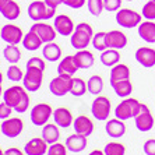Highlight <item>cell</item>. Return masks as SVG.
Listing matches in <instances>:
<instances>
[{"label":"cell","instance_id":"e575fe53","mask_svg":"<svg viewBox=\"0 0 155 155\" xmlns=\"http://www.w3.org/2000/svg\"><path fill=\"white\" fill-rule=\"evenodd\" d=\"M104 152L105 155H124L126 154V147L120 143L113 141V143H108L105 145Z\"/></svg>","mask_w":155,"mask_h":155},{"label":"cell","instance_id":"db71d44e","mask_svg":"<svg viewBox=\"0 0 155 155\" xmlns=\"http://www.w3.org/2000/svg\"><path fill=\"white\" fill-rule=\"evenodd\" d=\"M2 2H3V0H0V3H2Z\"/></svg>","mask_w":155,"mask_h":155},{"label":"cell","instance_id":"5bb4252c","mask_svg":"<svg viewBox=\"0 0 155 155\" xmlns=\"http://www.w3.org/2000/svg\"><path fill=\"white\" fill-rule=\"evenodd\" d=\"M31 29L34 32H36V35L42 39L43 43L53 42L54 38H56V34H58L54 27L49 25V24H43V22H39V21H36V24H32Z\"/></svg>","mask_w":155,"mask_h":155},{"label":"cell","instance_id":"8fae6325","mask_svg":"<svg viewBox=\"0 0 155 155\" xmlns=\"http://www.w3.org/2000/svg\"><path fill=\"white\" fill-rule=\"evenodd\" d=\"M0 38L4 42H7L8 45H18L24 38V34L20 27L14 25V24H6L0 29Z\"/></svg>","mask_w":155,"mask_h":155},{"label":"cell","instance_id":"ac0fdd59","mask_svg":"<svg viewBox=\"0 0 155 155\" xmlns=\"http://www.w3.org/2000/svg\"><path fill=\"white\" fill-rule=\"evenodd\" d=\"M73 127H74V131L78 134H83L85 137L91 136L92 131H94V123L90 117L81 115V116H77L74 122H73Z\"/></svg>","mask_w":155,"mask_h":155},{"label":"cell","instance_id":"7dc6e473","mask_svg":"<svg viewBox=\"0 0 155 155\" xmlns=\"http://www.w3.org/2000/svg\"><path fill=\"white\" fill-rule=\"evenodd\" d=\"M4 155H24V154H22L18 148L11 147V148H8L7 151H4Z\"/></svg>","mask_w":155,"mask_h":155},{"label":"cell","instance_id":"6da1fadb","mask_svg":"<svg viewBox=\"0 0 155 155\" xmlns=\"http://www.w3.org/2000/svg\"><path fill=\"white\" fill-rule=\"evenodd\" d=\"M3 99L7 105H10L17 113H24L29 106V97L25 88L22 87H10L4 91Z\"/></svg>","mask_w":155,"mask_h":155},{"label":"cell","instance_id":"7bdbcfd3","mask_svg":"<svg viewBox=\"0 0 155 155\" xmlns=\"http://www.w3.org/2000/svg\"><path fill=\"white\" fill-rule=\"evenodd\" d=\"M27 67H38V69L45 70V61L41 58H31L27 61Z\"/></svg>","mask_w":155,"mask_h":155},{"label":"cell","instance_id":"f6af8a7d","mask_svg":"<svg viewBox=\"0 0 155 155\" xmlns=\"http://www.w3.org/2000/svg\"><path fill=\"white\" fill-rule=\"evenodd\" d=\"M85 3L87 0H63V4H66V6H69L71 8H81Z\"/></svg>","mask_w":155,"mask_h":155},{"label":"cell","instance_id":"7402d4cb","mask_svg":"<svg viewBox=\"0 0 155 155\" xmlns=\"http://www.w3.org/2000/svg\"><path fill=\"white\" fill-rule=\"evenodd\" d=\"M78 69V66H77L76 60H74V56H66L60 60L58 66V73L60 76H70L73 77L76 74V71Z\"/></svg>","mask_w":155,"mask_h":155},{"label":"cell","instance_id":"3957f363","mask_svg":"<svg viewBox=\"0 0 155 155\" xmlns=\"http://www.w3.org/2000/svg\"><path fill=\"white\" fill-rule=\"evenodd\" d=\"M140 108H141V104L137 99L126 98L115 108V116L117 119L124 122V120H129L131 117H136V115L140 112Z\"/></svg>","mask_w":155,"mask_h":155},{"label":"cell","instance_id":"9c48e42d","mask_svg":"<svg viewBox=\"0 0 155 155\" xmlns=\"http://www.w3.org/2000/svg\"><path fill=\"white\" fill-rule=\"evenodd\" d=\"M52 115H53V110H52L51 105L38 104L31 110V122L35 126H43V124L48 123V120L51 119Z\"/></svg>","mask_w":155,"mask_h":155},{"label":"cell","instance_id":"c3c4849f","mask_svg":"<svg viewBox=\"0 0 155 155\" xmlns=\"http://www.w3.org/2000/svg\"><path fill=\"white\" fill-rule=\"evenodd\" d=\"M88 155H105L104 151H99V150H94V151H91Z\"/></svg>","mask_w":155,"mask_h":155},{"label":"cell","instance_id":"f1b7e54d","mask_svg":"<svg viewBox=\"0 0 155 155\" xmlns=\"http://www.w3.org/2000/svg\"><path fill=\"white\" fill-rule=\"evenodd\" d=\"M42 39L36 35V32H34L32 29H29V32L27 35H24L22 38V46L25 48L27 51H38L42 46Z\"/></svg>","mask_w":155,"mask_h":155},{"label":"cell","instance_id":"d4e9b609","mask_svg":"<svg viewBox=\"0 0 155 155\" xmlns=\"http://www.w3.org/2000/svg\"><path fill=\"white\" fill-rule=\"evenodd\" d=\"M138 35L145 42L155 43V22L150 21V20L141 22L140 25H138Z\"/></svg>","mask_w":155,"mask_h":155},{"label":"cell","instance_id":"816d5d0a","mask_svg":"<svg viewBox=\"0 0 155 155\" xmlns=\"http://www.w3.org/2000/svg\"><path fill=\"white\" fill-rule=\"evenodd\" d=\"M2 91L3 90H2V84H0V95H2Z\"/></svg>","mask_w":155,"mask_h":155},{"label":"cell","instance_id":"681fc988","mask_svg":"<svg viewBox=\"0 0 155 155\" xmlns=\"http://www.w3.org/2000/svg\"><path fill=\"white\" fill-rule=\"evenodd\" d=\"M2 81H3V74H2V71H0V84H2Z\"/></svg>","mask_w":155,"mask_h":155},{"label":"cell","instance_id":"484cf974","mask_svg":"<svg viewBox=\"0 0 155 155\" xmlns=\"http://www.w3.org/2000/svg\"><path fill=\"white\" fill-rule=\"evenodd\" d=\"M115 91V94L120 98H129V95L133 92V84L129 78L127 80H120V81H116V83L110 84Z\"/></svg>","mask_w":155,"mask_h":155},{"label":"cell","instance_id":"f35d334b","mask_svg":"<svg viewBox=\"0 0 155 155\" xmlns=\"http://www.w3.org/2000/svg\"><path fill=\"white\" fill-rule=\"evenodd\" d=\"M88 10L92 15H101L104 8V0H88Z\"/></svg>","mask_w":155,"mask_h":155},{"label":"cell","instance_id":"e0dca14e","mask_svg":"<svg viewBox=\"0 0 155 155\" xmlns=\"http://www.w3.org/2000/svg\"><path fill=\"white\" fill-rule=\"evenodd\" d=\"M0 13L4 18H7L10 21H14L20 17V6L17 4L15 0H3L0 3Z\"/></svg>","mask_w":155,"mask_h":155},{"label":"cell","instance_id":"30bf717a","mask_svg":"<svg viewBox=\"0 0 155 155\" xmlns=\"http://www.w3.org/2000/svg\"><path fill=\"white\" fill-rule=\"evenodd\" d=\"M71 81L73 77L70 76H60L54 77L53 80L49 84V90L54 97H64L66 94L70 92V88H71Z\"/></svg>","mask_w":155,"mask_h":155},{"label":"cell","instance_id":"4dcf8cb0","mask_svg":"<svg viewBox=\"0 0 155 155\" xmlns=\"http://www.w3.org/2000/svg\"><path fill=\"white\" fill-rule=\"evenodd\" d=\"M42 138L46 141L48 144H54L58 143L60 138V133H59L58 124H45L42 130Z\"/></svg>","mask_w":155,"mask_h":155},{"label":"cell","instance_id":"1f68e13d","mask_svg":"<svg viewBox=\"0 0 155 155\" xmlns=\"http://www.w3.org/2000/svg\"><path fill=\"white\" fill-rule=\"evenodd\" d=\"M87 88H88V92L94 95H99L104 90V80L101 76H91L88 78V83H87Z\"/></svg>","mask_w":155,"mask_h":155},{"label":"cell","instance_id":"2e32d148","mask_svg":"<svg viewBox=\"0 0 155 155\" xmlns=\"http://www.w3.org/2000/svg\"><path fill=\"white\" fill-rule=\"evenodd\" d=\"M106 45L110 49H123L127 46V36L126 34H123L122 31L117 29H112L106 32Z\"/></svg>","mask_w":155,"mask_h":155},{"label":"cell","instance_id":"4fadbf2b","mask_svg":"<svg viewBox=\"0 0 155 155\" xmlns=\"http://www.w3.org/2000/svg\"><path fill=\"white\" fill-rule=\"evenodd\" d=\"M54 29L59 35H63V36H69L74 32V22L73 20L66 14H59L54 17V24H53Z\"/></svg>","mask_w":155,"mask_h":155},{"label":"cell","instance_id":"277c9868","mask_svg":"<svg viewBox=\"0 0 155 155\" xmlns=\"http://www.w3.org/2000/svg\"><path fill=\"white\" fill-rule=\"evenodd\" d=\"M56 13V8L49 7L45 2L36 0L28 6V15L34 21H42V20H51Z\"/></svg>","mask_w":155,"mask_h":155},{"label":"cell","instance_id":"d590c367","mask_svg":"<svg viewBox=\"0 0 155 155\" xmlns=\"http://www.w3.org/2000/svg\"><path fill=\"white\" fill-rule=\"evenodd\" d=\"M92 46L99 52H104L108 49V45H106V32H97L92 36Z\"/></svg>","mask_w":155,"mask_h":155},{"label":"cell","instance_id":"d6a6232c","mask_svg":"<svg viewBox=\"0 0 155 155\" xmlns=\"http://www.w3.org/2000/svg\"><path fill=\"white\" fill-rule=\"evenodd\" d=\"M87 91H88V88H87L85 81H84L83 78H78V77H73L70 94H71L73 97H83Z\"/></svg>","mask_w":155,"mask_h":155},{"label":"cell","instance_id":"7a4b0ae2","mask_svg":"<svg viewBox=\"0 0 155 155\" xmlns=\"http://www.w3.org/2000/svg\"><path fill=\"white\" fill-rule=\"evenodd\" d=\"M92 36H94V29L90 24L87 22H80L74 28V32L70 35V42L71 46L76 51L87 49L88 45L92 42Z\"/></svg>","mask_w":155,"mask_h":155},{"label":"cell","instance_id":"60d3db41","mask_svg":"<svg viewBox=\"0 0 155 155\" xmlns=\"http://www.w3.org/2000/svg\"><path fill=\"white\" fill-rule=\"evenodd\" d=\"M122 7V0H104V8L109 13L120 10Z\"/></svg>","mask_w":155,"mask_h":155},{"label":"cell","instance_id":"83f0119b","mask_svg":"<svg viewBox=\"0 0 155 155\" xmlns=\"http://www.w3.org/2000/svg\"><path fill=\"white\" fill-rule=\"evenodd\" d=\"M130 78V69L129 66L123 64V63H117L116 66H113L110 70V84L120 81V80H127Z\"/></svg>","mask_w":155,"mask_h":155},{"label":"cell","instance_id":"603a6c76","mask_svg":"<svg viewBox=\"0 0 155 155\" xmlns=\"http://www.w3.org/2000/svg\"><path fill=\"white\" fill-rule=\"evenodd\" d=\"M53 119H54V123L58 126L63 127V129H67L73 124L74 119H73V115L67 108H58L54 109L53 112Z\"/></svg>","mask_w":155,"mask_h":155},{"label":"cell","instance_id":"5b68a950","mask_svg":"<svg viewBox=\"0 0 155 155\" xmlns=\"http://www.w3.org/2000/svg\"><path fill=\"white\" fill-rule=\"evenodd\" d=\"M43 71L45 70L38 69V67H27V73L24 74L22 78V84L27 91L35 92L41 88L43 80Z\"/></svg>","mask_w":155,"mask_h":155},{"label":"cell","instance_id":"f907efd6","mask_svg":"<svg viewBox=\"0 0 155 155\" xmlns=\"http://www.w3.org/2000/svg\"><path fill=\"white\" fill-rule=\"evenodd\" d=\"M0 155H4V152L2 151V148H0Z\"/></svg>","mask_w":155,"mask_h":155},{"label":"cell","instance_id":"44dd1931","mask_svg":"<svg viewBox=\"0 0 155 155\" xmlns=\"http://www.w3.org/2000/svg\"><path fill=\"white\" fill-rule=\"evenodd\" d=\"M66 147L71 152H81L87 147V137L83 134H71L66 138Z\"/></svg>","mask_w":155,"mask_h":155},{"label":"cell","instance_id":"ee69618b","mask_svg":"<svg viewBox=\"0 0 155 155\" xmlns=\"http://www.w3.org/2000/svg\"><path fill=\"white\" fill-rule=\"evenodd\" d=\"M144 152L145 155H155V140H147L144 143Z\"/></svg>","mask_w":155,"mask_h":155},{"label":"cell","instance_id":"52a82bcc","mask_svg":"<svg viewBox=\"0 0 155 155\" xmlns=\"http://www.w3.org/2000/svg\"><path fill=\"white\" fill-rule=\"evenodd\" d=\"M91 113L97 120H108L110 115V101L106 97L98 95L92 102Z\"/></svg>","mask_w":155,"mask_h":155},{"label":"cell","instance_id":"8992f818","mask_svg":"<svg viewBox=\"0 0 155 155\" xmlns=\"http://www.w3.org/2000/svg\"><path fill=\"white\" fill-rule=\"evenodd\" d=\"M116 22L123 28H134L141 24V14L131 8H120L116 13Z\"/></svg>","mask_w":155,"mask_h":155},{"label":"cell","instance_id":"836d02e7","mask_svg":"<svg viewBox=\"0 0 155 155\" xmlns=\"http://www.w3.org/2000/svg\"><path fill=\"white\" fill-rule=\"evenodd\" d=\"M3 54H4V58H6V60L10 61L11 64H15L21 59V52H20L17 45H8V46H6L3 51Z\"/></svg>","mask_w":155,"mask_h":155},{"label":"cell","instance_id":"cb8c5ba5","mask_svg":"<svg viewBox=\"0 0 155 155\" xmlns=\"http://www.w3.org/2000/svg\"><path fill=\"white\" fill-rule=\"evenodd\" d=\"M74 60H76L78 69H90L95 63V58L92 54V52L87 51V49L77 51V53L74 54Z\"/></svg>","mask_w":155,"mask_h":155},{"label":"cell","instance_id":"7c38bea8","mask_svg":"<svg viewBox=\"0 0 155 155\" xmlns=\"http://www.w3.org/2000/svg\"><path fill=\"white\" fill-rule=\"evenodd\" d=\"M22 129H24V123H22L21 119H18V117H8L0 126V131L10 138H14L17 136H20Z\"/></svg>","mask_w":155,"mask_h":155},{"label":"cell","instance_id":"9a60e30c","mask_svg":"<svg viewBox=\"0 0 155 155\" xmlns=\"http://www.w3.org/2000/svg\"><path fill=\"white\" fill-rule=\"evenodd\" d=\"M136 60L140 63L143 67L145 69H150V67H154L155 66V49L152 48H138L136 51V54H134Z\"/></svg>","mask_w":155,"mask_h":155},{"label":"cell","instance_id":"11a10c76","mask_svg":"<svg viewBox=\"0 0 155 155\" xmlns=\"http://www.w3.org/2000/svg\"><path fill=\"white\" fill-rule=\"evenodd\" d=\"M0 29H2V28H0Z\"/></svg>","mask_w":155,"mask_h":155},{"label":"cell","instance_id":"4316f807","mask_svg":"<svg viewBox=\"0 0 155 155\" xmlns=\"http://www.w3.org/2000/svg\"><path fill=\"white\" fill-rule=\"evenodd\" d=\"M43 58L49 61H58L61 58V49L58 43L49 42L43 45V51H42Z\"/></svg>","mask_w":155,"mask_h":155},{"label":"cell","instance_id":"ab89813d","mask_svg":"<svg viewBox=\"0 0 155 155\" xmlns=\"http://www.w3.org/2000/svg\"><path fill=\"white\" fill-rule=\"evenodd\" d=\"M66 150H67L66 145L60 144V143H54L48 148V155H67Z\"/></svg>","mask_w":155,"mask_h":155},{"label":"cell","instance_id":"d6986e66","mask_svg":"<svg viewBox=\"0 0 155 155\" xmlns=\"http://www.w3.org/2000/svg\"><path fill=\"white\" fill-rule=\"evenodd\" d=\"M105 131H106V134H108L109 137L120 138L126 133V124H124L123 120L115 117V119H110L106 122V124H105Z\"/></svg>","mask_w":155,"mask_h":155},{"label":"cell","instance_id":"74e56055","mask_svg":"<svg viewBox=\"0 0 155 155\" xmlns=\"http://www.w3.org/2000/svg\"><path fill=\"white\" fill-rule=\"evenodd\" d=\"M7 77H8V80H10V81L17 83V81H21V80L24 78V73L21 71V69H20L18 66L11 64L10 67L7 69Z\"/></svg>","mask_w":155,"mask_h":155},{"label":"cell","instance_id":"bcb514c9","mask_svg":"<svg viewBox=\"0 0 155 155\" xmlns=\"http://www.w3.org/2000/svg\"><path fill=\"white\" fill-rule=\"evenodd\" d=\"M43 2L52 8H56L59 4H63V0H43Z\"/></svg>","mask_w":155,"mask_h":155},{"label":"cell","instance_id":"ffe728a7","mask_svg":"<svg viewBox=\"0 0 155 155\" xmlns=\"http://www.w3.org/2000/svg\"><path fill=\"white\" fill-rule=\"evenodd\" d=\"M48 143L43 138H32L24 147L27 155H45L48 152Z\"/></svg>","mask_w":155,"mask_h":155},{"label":"cell","instance_id":"b9f144b4","mask_svg":"<svg viewBox=\"0 0 155 155\" xmlns=\"http://www.w3.org/2000/svg\"><path fill=\"white\" fill-rule=\"evenodd\" d=\"M11 110H13V108H11L10 105H7L6 102H2L0 104V119H8L11 115Z\"/></svg>","mask_w":155,"mask_h":155},{"label":"cell","instance_id":"8d00e7d4","mask_svg":"<svg viewBox=\"0 0 155 155\" xmlns=\"http://www.w3.org/2000/svg\"><path fill=\"white\" fill-rule=\"evenodd\" d=\"M143 17L145 20H150V21H154L155 20V0H150L143 6Z\"/></svg>","mask_w":155,"mask_h":155},{"label":"cell","instance_id":"f546056e","mask_svg":"<svg viewBox=\"0 0 155 155\" xmlns=\"http://www.w3.org/2000/svg\"><path fill=\"white\" fill-rule=\"evenodd\" d=\"M119 60H120V53L117 49L108 48L101 54V63L104 66H106V67H113V66H116L119 63Z\"/></svg>","mask_w":155,"mask_h":155},{"label":"cell","instance_id":"f5cc1de1","mask_svg":"<svg viewBox=\"0 0 155 155\" xmlns=\"http://www.w3.org/2000/svg\"><path fill=\"white\" fill-rule=\"evenodd\" d=\"M126 2H133V0H126Z\"/></svg>","mask_w":155,"mask_h":155},{"label":"cell","instance_id":"ba28073f","mask_svg":"<svg viewBox=\"0 0 155 155\" xmlns=\"http://www.w3.org/2000/svg\"><path fill=\"white\" fill-rule=\"evenodd\" d=\"M134 123H136V127H137L140 131L145 133V131H150V130L154 127V116H152L151 110L148 108L147 105L141 104V108H140V112L136 115L134 117Z\"/></svg>","mask_w":155,"mask_h":155}]
</instances>
